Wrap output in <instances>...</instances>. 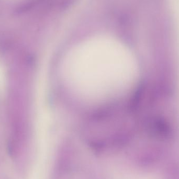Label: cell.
<instances>
[{"label": "cell", "instance_id": "cell-1", "mask_svg": "<svg viewBox=\"0 0 179 179\" xmlns=\"http://www.w3.org/2000/svg\"><path fill=\"white\" fill-rule=\"evenodd\" d=\"M62 73L73 92L88 100L102 101L125 92L134 75L133 59L114 38L97 36L73 47L64 59Z\"/></svg>", "mask_w": 179, "mask_h": 179}]
</instances>
